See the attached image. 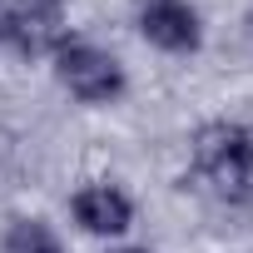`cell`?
<instances>
[{
  "label": "cell",
  "mask_w": 253,
  "mask_h": 253,
  "mask_svg": "<svg viewBox=\"0 0 253 253\" xmlns=\"http://www.w3.org/2000/svg\"><path fill=\"white\" fill-rule=\"evenodd\" d=\"M109 253H149V248H109Z\"/></svg>",
  "instance_id": "obj_7"
},
{
  "label": "cell",
  "mask_w": 253,
  "mask_h": 253,
  "mask_svg": "<svg viewBox=\"0 0 253 253\" xmlns=\"http://www.w3.org/2000/svg\"><path fill=\"white\" fill-rule=\"evenodd\" d=\"M0 40H5V15H0Z\"/></svg>",
  "instance_id": "obj_8"
},
{
  "label": "cell",
  "mask_w": 253,
  "mask_h": 253,
  "mask_svg": "<svg viewBox=\"0 0 253 253\" xmlns=\"http://www.w3.org/2000/svg\"><path fill=\"white\" fill-rule=\"evenodd\" d=\"M70 213L94 238H124L134 228V204H129V194L119 184H84V189H75Z\"/></svg>",
  "instance_id": "obj_4"
},
{
  "label": "cell",
  "mask_w": 253,
  "mask_h": 253,
  "mask_svg": "<svg viewBox=\"0 0 253 253\" xmlns=\"http://www.w3.org/2000/svg\"><path fill=\"white\" fill-rule=\"evenodd\" d=\"M248 149H253V129H243L233 119H204L189 139V159H194L199 174H209V169H218V164H228Z\"/></svg>",
  "instance_id": "obj_5"
},
{
  "label": "cell",
  "mask_w": 253,
  "mask_h": 253,
  "mask_svg": "<svg viewBox=\"0 0 253 253\" xmlns=\"http://www.w3.org/2000/svg\"><path fill=\"white\" fill-rule=\"evenodd\" d=\"M55 80L80 104H109L124 94V65L89 40H65L55 50Z\"/></svg>",
  "instance_id": "obj_1"
},
{
  "label": "cell",
  "mask_w": 253,
  "mask_h": 253,
  "mask_svg": "<svg viewBox=\"0 0 253 253\" xmlns=\"http://www.w3.org/2000/svg\"><path fill=\"white\" fill-rule=\"evenodd\" d=\"M0 253H65V243L45 218H15L0 238Z\"/></svg>",
  "instance_id": "obj_6"
},
{
  "label": "cell",
  "mask_w": 253,
  "mask_h": 253,
  "mask_svg": "<svg viewBox=\"0 0 253 253\" xmlns=\"http://www.w3.org/2000/svg\"><path fill=\"white\" fill-rule=\"evenodd\" d=\"M5 40L25 55H55L65 45V0H0Z\"/></svg>",
  "instance_id": "obj_2"
},
{
  "label": "cell",
  "mask_w": 253,
  "mask_h": 253,
  "mask_svg": "<svg viewBox=\"0 0 253 253\" xmlns=\"http://www.w3.org/2000/svg\"><path fill=\"white\" fill-rule=\"evenodd\" d=\"M139 35L164 55H194L199 40H204V25H199V10L189 0H144L139 5Z\"/></svg>",
  "instance_id": "obj_3"
}]
</instances>
